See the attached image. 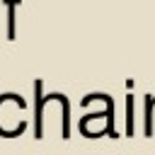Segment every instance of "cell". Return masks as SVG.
I'll return each instance as SVG.
<instances>
[{"label": "cell", "mask_w": 155, "mask_h": 155, "mask_svg": "<svg viewBox=\"0 0 155 155\" xmlns=\"http://www.w3.org/2000/svg\"><path fill=\"white\" fill-rule=\"evenodd\" d=\"M7 7V39H15V10L19 7V0H2Z\"/></svg>", "instance_id": "obj_2"}, {"label": "cell", "mask_w": 155, "mask_h": 155, "mask_svg": "<svg viewBox=\"0 0 155 155\" xmlns=\"http://www.w3.org/2000/svg\"><path fill=\"white\" fill-rule=\"evenodd\" d=\"M153 109H155V102L150 94H145V124H143L145 136H153Z\"/></svg>", "instance_id": "obj_3"}, {"label": "cell", "mask_w": 155, "mask_h": 155, "mask_svg": "<svg viewBox=\"0 0 155 155\" xmlns=\"http://www.w3.org/2000/svg\"><path fill=\"white\" fill-rule=\"evenodd\" d=\"M133 109H136V102H133V92H128V94H126V136H133V133H136Z\"/></svg>", "instance_id": "obj_1"}]
</instances>
